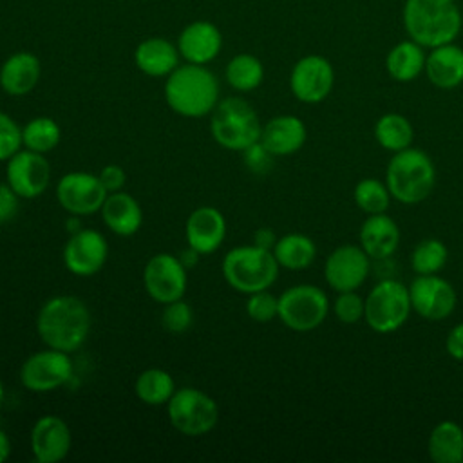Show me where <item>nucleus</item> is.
Returning <instances> with one entry per match:
<instances>
[{
	"instance_id": "nucleus-1",
	"label": "nucleus",
	"mask_w": 463,
	"mask_h": 463,
	"mask_svg": "<svg viewBox=\"0 0 463 463\" xmlns=\"http://www.w3.org/2000/svg\"><path fill=\"white\" fill-rule=\"evenodd\" d=\"M90 311L72 295H58L45 300L36 317V331L47 347L74 353L90 333Z\"/></svg>"
},
{
	"instance_id": "nucleus-2",
	"label": "nucleus",
	"mask_w": 463,
	"mask_h": 463,
	"mask_svg": "<svg viewBox=\"0 0 463 463\" xmlns=\"http://www.w3.org/2000/svg\"><path fill=\"white\" fill-rule=\"evenodd\" d=\"M461 22L456 0H405V31L423 49L452 43L461 31Z\"/></svg>"
},
{
	"instance_id": "nucleus-3",
	"label": "nucleus",
	"mask_w": 463,
	"mask_h": 463,
	"mask_svg": "<svg viewBox=\"0 0 463 463\" xmlns=\"http://www.w3.org/2000/svg\"><path fill=\"white\" fill-rule=\"evenodd\" d=\"M165 99L179 116L203 118L219 101V81L204 65H179L166 76Z\"/></svg>"
},
{
	"instance_id": "nucleus-4",
	"label": "nucleus",
	"mask_w": 463,
	"mask_h": 463,
	"mask_svg": "<svg viewBox=\"0 0 463 463\" xmlns=\"http://www.w3.org/2000/svg\"><path fill=\"white\" fill-rule=\"evenodd\" d=\"M436 183V168L429 154L420 148L396 152L385 170V184L392 199L403 204L425 201Z\"/></svg>"
},
{
	"instance_id": "nucleus-5",
	"label": "nucleus",
	"mask_w": 463,
	"mask_h": 463,
	"mask_svg": "<svg viewBox=\"0 0 463 463\" xmlns=\"http://www.w3.org/2000/svg\"><path fill=\"white\" fill-rule=\"evenodd\" d=\"M279 268L273 251L255 244L235 246L222 260L224 280L244 295L269 289L279 277Z\"/></svg>"
},
{
	"instance_id": "nucleus-6",
	"label": "nucleus",
	"mask_w": 463,
	"mask_h": 463,
	"mask_svg": "<svg viewBox=\"0 0 463 463\" xmlns=\"http://www.w3.org/2000/svg\"><path fill=\"white\" fill-rule=\"evenodd\" d=\"M262 125L255 109L239 96L217 101L210 118V132L215 143L232 152H242L260 139Z\"/></svg>"
},
{
	"instance_id": "nucleus-7",
	"label": "nucleus",
	"mask_w": 463,
	"mask_h": 463,
	"mask_svg": "<svg viewBox=\"0 0 463 463\" xmlns=\"http://www.w3.org/2000/svg\"><path fill=\"white\" fill-rule=\"evenodd\" d=\"M412 311L409 288L394 279L380 280L365 297L364 320L374 333H394Z\"/></svg>"
},
{
	"instance_id": "nucleus-8",
	"label": "nucleus",
	"mask_w": 463,
	"mask_h": 463,
	"mask_svg": "<svg viewBox=\"0 0 463 463\" xmlns=\"http://www.w3.org/2000/svg\"><path fill=\"white\" fill-rule=\"evenodd\" d=\"M166 412L172 427L190 438L208 434L219 420L215 400L195 387L175 389L166 403Z\"/></svg>"
},
{
	"instance_id": "nucleus-9",
	"label": "nucleus",
	"mask_w": 463,
	"mask_h": 463,
	"mask_svg": "<svg viewBox=\"0 0 463 463\" xmlns=\"http://www.w3.org/2000/svg\"><path fill=\"white\" fill-rule=\"evenodd\" d=\"M327 313L329 300L318 286L297 284L279 297V320L297 333L317 329Z\"/></svg>"
},
{
	"instance_id": "nucleus-10",
	"label": "nucleus",
	"mask_w": 463,
	"mask_h": 463,
	"mask_svg": "<svg viewBox=\"0 0 463 463\" xmlns=\"http://www.w3.org/2000/svg\"><path fill=\"white\" fill-rule=\"evenodd\" d=\"M72 376V360L60 349H42L25 358L20 367V382L27 391L51 392L65 385Z\"/></svg>"
},
{
	"instance_id": "nucleus-11",
	"label": "nucleus",
	"mask_w": 463,
	"mask_h": 463,
	"mask_svg": "<svg viewBox=\"0 0 463 463\" xmlns=\"http://www.w3.org/2000/svg\"><path fill=\"white\" fill-rule=\"evenodd\" d=\"M188 277L181 259L172 253H157L150 257L143 269V286L148 297L159 304L183 298Z\"/></svg>"
},
{
	"instance_id": "nucleus-12",
	"label": "nucleus",
	"mask_w": 463,
	"mask_h": 463,
	"mask_svg": "<svg viewBox=\"0 0 463 463\" xmlns=\"http://www.w3.org/2000/svg\"><path fill=\"white\" fill-rule=\"evenodd\" d=\"M371 271V257L360 244H340L326 259L324 277L336 293L358 289Z\"/></svg>"
},
{
	"instance_id": "nucleus-13",
	"label": "nucleus",
	"mask_w": 463,
	"mask_h": 463,
	"mask_svg": "<svg viewBox=\"0 0 463 463\" xmlns=\"http://www.w3.org/2000/svg\"><path fill=\"white\" fill-rule=\"evenodd\" d=\"M109 192L90 172H69L56 184V199L71 215H90L101 210Z\"/></svg>"
},
{
	"instance_id": "nucleus-14",
	"label": "nucleus",
	"mask_w": 463,
	"mask_h": 463,
	"mask_svg": "<svg viewBox=\"0 0 463 463\" xmlns=\"http://www.w3.org/2000/svg\"><path fill=\"white\" fill-rule=\"evenodd\" d=\"M412 311L430 322L445 320L452 315L458 297L452 284L441 277L418 275L409 286Z\"/></svg>"
},
{
	"instance_id": "nucleus-15",
	"label": "nucleus",
	"mask_w": 463,
	"mask_h": 463,
	"mask_svg": "<svg viewBox=\"0 0 463 463\" xmlns=\"http://www.w3.org/2000/svg\"><path fill=\"white\" fill-rule=\"evenodd\" d=\"M335 71L327 58L307 54L300 58L289 74V89L302 103H320L333 90Z\"/></svg>"
},
{
	"instance_id": "nucleus-16",
	"label": "nucleus",
	"mask_w": 463,
	"mask_h": 463,
	"mask_svg": "<svg viewBox=\"0 0 463 463\" xmlns=\"http://www.w3.org/2000/svg\"><path fill=\"white\" fill-rule=\"evenodd\" d=\"M5 174L7 184L22 199H34L49 188L51 163L40 152L20 148L13 157L7 159Z\"/></svg>"
},
{
	"instance_id": "nucleus-17",
	"label": "nucleus",
	"mask_w": 463,
	"mask_h": 463,
	"mask_svg": "<svg viewBox=\"0 0 463 463\" xmlns=\"http://www.w3.org/2000/svg\"><path fill=\"white\" fill-rule=\"evenodd\" d=\"M109 257V244L103 233L92 228H81L71 233L63 246V264L78 277H90L98 273Z\"/></svg>"
},
{
	"instance_id": "nucleus-18",
	"label": "nucleus",
	"mask_w": 463,
	"mask_h": 463,
	"mask_svg": "<svg viewBox=\"0 0 463 463\" xmlns=\"http://www.w3.org/2000/svg\"><path fill=\"white\" fill-rule=\"evenodd\" d=\"M29 445L33 458L38 463H58L71 450V429L63 418L56 414H43L33 423Z\"/></svg>"
},
{
	"instance_id": "nucleus-19",
	"label": "nucleus",
	"mask_w": 463,
	"mask_h": 463,
	"mask_svg": "<svg viewBox=\"0 0 463 463\" xmlns=\"http://www.w3.org/2000/svg\"><path fill=\"white\" fill-rule=\"evenodd\" d=\"M184 235L186 244L197 253H213L226 239V219L213 206H199L188 215Z\"/></svg>"
},
{
	"instance_id": "nucleus-20",
	"label": "nucleus",
	"mask_w": 463,
	"mask_h": 463,
	"mask_svg": "<svg viewBox=\"0 0 463 463\" xmlns=\"http://www.w3.org/2000/svg\"><path fill=\"white\" fill-rule=\"evenodd\" d=\"M306 137V123L297 116L282 114L271 118L268 123L262 125L259 141L273 156H289L304 146Z\"/></svg>"
},
{
	"instance_id": "nucleus-21",
	"label": "nucleus",
	"mask_w": 463,
	"mask_h": 463,
	"mask_svg": "<svg viewBox=\"0 0 463 463\" xmlns=\"http://www.w3.org/2000/svg\"><path fill=\"white\" fill-rule=\"evenodd\" d=\"M358 237L360 246L371 257V260H385L400 244V228L385 212L373 213L362 222Z\"/></svg>"
},
{
	"instance_id": "nucleus-22",
	"label": "nucleus",
	"mask_w": 463,
	"mask_h": 463,
	"mask_svg": "<svg viewBox=\"0 0 463 463\" xmlns=\"http://www.w3.org/2000/svg\"><path fill=\"white\" fill-rule=\"evenodd\" d=\"M222 45V36L219 29L210 22H194L183 29L179 34L177 49L179 54L195 65H204L212 61Z\"/></svg>"
},
{
	"instance_id": "nucleus-23",
	"label": "nucleus",
	"mask_w": 463,
	"mask_h": 463,
	"mask_svg": "<svg viewBox=\"0 0 463 463\" xmlns=\"http://www.w3.org/2000/svg\"><path fill=\"white\" fill-rule=\"evenodd\" d=\"M99 212L105 226L119 237H130L137 233L143 224V210L137 199L123 190L110 192Z\"/></svg>"
},
{
	"instance_id": "nucleus-24",
	"label": "nucleus",
	"mask_w": 463,
	"mask_h": 463,
	"mask_svg": "<svg viewBox=\"0 0 463 463\" xmlns=\"http://www.w3.org/2000/svg\"><path fill=\"white\" fill-rule=\"evenodd\" d=\"M40 60L33 52H14L0 67V87L9 96L29 94L40 80Z\"/></svg>"
},
{
	"instance_id": "nucleus-25",
	"label": "nucleus",
	"mask_w": 463,
	"mask_h": 463,
	"mask_svg": "<svg viewBox=\"0 0 463 463\" xmlns=\"http://www.w3.org/2000/svg\"><path fill=\"white\" fill-rule=\"evenodd\" d=\"M425 74L438 89L459 87L463 83V49L454 43L434 47L425 60Z\"/></svg>"
},
{
	"instance_id": "nucleus-26",
	"label": "nucleus",
	"mask_w": 463,
	"mask_h": 463,
	"mask_svg": "<svg viewBox=\"0 0 463 463\" xmlns=\"http://www.w3.org/2000/svg\"><path fill=\"white\" fill-rule=\"evenodd\" d=\"M134 60L141 72L161 78L179 67V49L165 38H146L137 45Z\"/></svg>"
},
{
	"instance_id": "nucleus-27",
	"label": "nucleus",
	"mask_w": 463,
	"mask_h": 463,
	"mask_svg": "<svg viewBox=\"0 0 463 463\" xmlns=\"http://www.w3.org/2000/svg\"><path fill=\"white\" fill-rule=\"evenodd\" d=\"M427 452L434 463L463 461V429L452 420H443L429 434Z\"/></svg>"
},
{
	"instance_id": "nucleus-28",
	"label": "nucleus",
	"mask_w": 463,
	"mask_h": 463,
	"mask_svg": "<svg viewBox=\"0 0 463 463\" xmlns=\"http://www.w3.org/2000/svg\"><path fill=\"white\" fill-rule=\"evenodd\" d=\"M425 60L423 47L414 40H405L389 51L385 69L396 81H412L425 71Z\"/></svg>"
},
{
	"instance_id": "nucleus-29",
	"label": "nucleus",
	"mask_w": 463,
	"mask_h": 463,
	"mask_svg": "<svg viewBox=\"0 0 463 463\" xmlns=\"http://www.w3.org/2000/svg\"><path fill=\"white\" fill-rule=\"evenodd\" d=\"M271 251L280 268L293 271L311 266L317 257V246L313 239L297 232L286 233L280 239H277Z\"/></svg>"
},
{
	"instance_id": "nucleus-30",
	"label": "nucleus",
	"mask_w": 463,
	"mask_h": 463,
	"mask_svg": "<svg viewBox=\"0 0 463 463\" xmlns=\"http://www.w3.org/2000/svg\"><path fill=\"white\" fill-rule=\"evenodd\" d=\"M374 137L382 148L396 154L411 146L414 130L405 116L398 112H387L378 118L374 125Z\"/></svg>"
},
{
	"instance_id": "nucleus-31",
	"label": "nucleus",
	"mask_w": 463,
	"mask_h": 463,
	"mask_svg": "<svg viewBox=\"0 0 463 463\" xmlns=\"http://www.w3.org/2000/svg\"><path fill=\"white\" fill-rule=\"evenodd\" d=\"M175 389L177 387H175V382H174L172 374L165 369H159V367L145 369L134 383L136 396L146 405H165V403H168V400L172 398Z\"/></svg>"
},
{
	"instance_id": "nucleus-32",
	"label": "nucleus",
	"mask_w": 463,
	"mask_h": 463,
	"mask_svg": "<svg viewBox=\"0 0 463 463\" xmlns=\"http://www.w3.org/2000/svg\"><path fill=\"white\" fill-rule=\"evenodd\" d=\"M264 80V67L253 54H237L226 65V81L239 92L257 89Z\"/></svg>"
},
{
	"instance_id": "nucleus-33",
	"label": "nucleus",
	"mask_w": 463,
	"mask_h": 463,
	"mask_svg": "<svg viewBox=\"0 0 463 463\" xmlns=\"http://www.w3.org/2000/svg\"><path fill=\"white\" fill-rule=\"evenodd\" d=\"M60 139H61L60 125L47 116L33 118L22 127L24 148L47 154L58 146Z\"/></svg>"
},
{
	"instance_id": "nucleus-34",
	"label": "nucleus",
	"mask_w": 463,
	"mask_h": 463,
	"mask_svg": "<svg viewBox=\"0 0 463 463\" xmlns=\"http://www.w3.org/2000/svg\"><path fill=\"white\" fill-rule=\"evenodd\" d=\"M449 259V250L439 239L420 241L411 253V266L416 275H434L443 269Z\"/></svg>"
},
{
	"instance_id": "nucleus-35",
	"label": "nucleus",
	"mask_w": 463,
	"mask_h": 463,
	"mask_svg": "<svg viewBox=\"0 0 463 463\" xmlns=\"http://www.w3.org/2000/svg\"><path fill=\"white\" fill-rule=\"evenodd\" d=\"M353 199L362 212H365L367 215H373V213L387 212L392 195L385 183L367 177V179H362L356 183Z\"/></svg>"
},
{
	"instance_id": "nucleus-36",
	"label": "nucleus",
	"mask_w": 463,
	"mask_h": 463,
	"mask_svg": "<svg viewBox=\"0 0 463 463\" xmlns=\"http://www.w3.org/2000/svg\"><path fill=\"white\" fill-rule=\"evenodd\" d=\"M194 324V309L188 302L183 298L174 300L165 304L163 313H161V326L172 333V335H181L186 333Z\"/></svg>"
},
{
	"instance_id": "nucleus-37",
	"label": "nucleus",
	"mask_w": 463,
	"mask_h": 463,
	"mask_svg": "<svg viewBox=\"0 0 463 463\" xmlns=\"http://www.w3.org/2000/svg\"><path fill=\"white\" fill-rule=\"evenodd\" d=\"M246 313L253 322H271L273 318H279V297L271 295L268 289L250 293L246 300Z\"/></svg>"
},
{
	"instance_id": "nucleus-38",
	"label": "nucleus",
	"mask_w": 463,
	"mask_h": 463,
	"mask_svg": "<svg viewBox=\"0 0 463 463\" xmlns=\"http://www.w3.org/2000/svg\"><path fill=\"white\" fill-rule=\"evenodd\" d=\"M364 309H365V298H362L356 289L354 291H342L338 293L333 311L335 317L342 324H356L364 318Z\"/></svg>"
},
{
	"instance_id": "nucleus-39",
	"label": "nucleus",
	"mask_w": 463,
	"mask_h": 463,
	"mask_svg": "<svg viewBox=\"0 0 463 463\" xmlns=\"http://www.w3.org/2000/svg\"><path fill=\"white\" fill-rule=\"evenodd\" d=\"M22 127L0 110V161H7L22 148Z\"/></svg>"
},
{
	"instance_id": "nucleus-40",
	"label": "nucleus",
	"mask_w": 463,
	"mask_h": 463,
	"mask_svg": "<svg viewBox=\"0 0 463 463\" xmlns=\"http://www.w3.org/2000/svg\"><path fill=\"white\" fill-rule=\"evenodd\" d=\"M242 156H244V165L246 168L251 172V174H257V175H262V174H268L271 165H273V154L260 143V141H255L253 145H250L248 148L242 150Z\"/></svg>"
},
{
	"instance_id": "nucleus-41",
	"label": "nucleus",
	"mask_w": 463,
	"mask_h": 463,
	"mask_svg": "<svg viewBox=\"0 0 463 463\" xmlns=\"http://www.w3.org/2000/svg\"><path fill=\"white\" fill-rule=\"evenodd\" d=\"M20 199L22 197L7 183H0V224H5L16 217Z\"/></svg>"
},
{
	"instance_id": "nucleus-42",
	"label": "nucleus",
	"mask_w": 463,
	"mask_h": 463,
	"mask_svg": "<svg viewBox=\"0 0 463 463\" xmlns=\"http://www.w3.org/2000/svg\"><path fill=\"white\" fill-rule=\"evenodd\" d=\"M98 177H99L101 184L105 186V190L109 194L123 190V186L127 183V174H125V170L119 165H107V166H103L99 170Z\"/></svg>"
},
{
	"instance_id": "nucleus-43",
	"label": "nucleus",
	"mask_w": 463,
	"mask_h": 463,
	"mask_svg": "<svg viewBox=\"0 0 463 463\" xmlns=\"http://www.w3.org/2000/svg\"><path fill=\"white\" fill-rule=\"evenodd\" d=\"M445 349L447 353L458 360V362H463V322L456 324L449 335H447V340H445Z\"/></svg>"
},
{
	"instance_id": "nucleus-44",
	"label": "nucleus",
	"mask_w": 463,
	"mask_h": 463,
	"mask_svg": "<svg viewBox=\"0 0 463 463\" xmlns=\"http://www.w3.org/2000/svg\"><path fill=\"white\" fill-rule=\"evenodd\" d=\"M275 242H277V237H275V232L271 230V228H266V226H262V228H259L255 233H253V244L255 246H259V248H262V250H273V246H275Z\"/></svg>"
},
{
	"instance_id": "nucleus-45",
	"label": "nucleus",
	"mask_w": 463,
	"mask_h": 463,
	"mask_svg": "<svg viewBox=\"0 0 463 463\" xmlns=\"http://www.w3.org/2000/svg\"><path fill=\"white\" fill-rule=\"evenodd\" d=\"M199 255H201V253H197L194 248L186 246V250H183V251H181V255H177V257L181 259L183 266L188 269V268H192V266H195V264H197Z\"/></svg>"
},
{
	"instance_id": "nucleus-46",
	"label": "nucleus",
	"mask_w": 463,
	"mask_h": 463,
	"mask_svg": "<svg viewBox=\"0 0 463 463\" xmlns=\"http://www.w3.org/2000/svg\"><path fill=\"white\" fill-rule=\"evenodd\" d=\"M11 456V439L5 430L0 429V463H4Z\"/></svg>"
},
{
	"instance_id": "nucleus-47",
	"label": "nucleus",
	"mask_w": 463,
	"mask_h": 463,
	"mask_svg": "<svg viewBox=\"0 0 463 463\" xmlns=\"http://www.w3.org/2000/svg\"><path fill=\"white\" fill-rule=\"evenodd\" d=\"M4 398H5V389H4V383H2V378H0V405L4 403Z\"/></svg>"
}]
</instances>
